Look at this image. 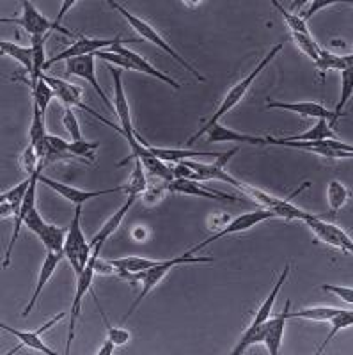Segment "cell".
<instances>
[{
    "mask_svg": "<svg viewBox=\"0 0 353 355\" xmlns=\"http://www.w3.org/2000/svg\"><path fill=\"white\" fill-rule=\"evenodd\" d=\"M212 261H213V258H197V256L190 254V252H185V254L178 256V258L165 259V261L157 263V265L151 266L149 270L141 272V274H132V279H135V281H141L142 283V290H141V293H139V297L133 300V304L130 306V309L125 313L123 320H128V316L132 315L137 307L141 306L142 300H144L146 297H148V295L151 293V291L155 290V288H157L162 281H164L165 275L173 270L174 266L187 265V263H212Z\"/></svg>",
    "mask_w": 353,
    "mask_h": 355,
    "instance_id": "obj_1",
    "label": "cell"
},
{
    "mask_svg": "<svg viewBox=\"0 0 353 355\" xmlns=\"http://www.w3.org/2000/svg\"><path fill=\"white\" fill-rule=\"evenodd\" d=\"M109 6H110V8L116 9V11L121 15V17L125 18V20L128 21V24L132 25L133 28H135L137 33H139V36H142L146 41L153 43V44H155V46H158V49H162L165 53H169V55L173 57L174 61H178V64H181V66H183V68L187 69V71L192 73L193 77H196L199 82H205L206 80V78L203 77L201 73L197 71V69L193 68L192 64H189V62H187L185 59H183V57H181L180 53L176 52V50H173V46H171V44H169L167 41L164 40V36H160V34H158L157 31H155V28H153L151 25L148 24V21L141 20V18H137L135 15H133V12H130L128 9H126L125 6H121L119 2H114V0H109Z\"/></svg>",
    "mask_w": 353,
    "mask_h": 355,
    "instance_id": "obj_2",
    "label": "cell"
},
{
    "mask_svg": "<svg viewBox=\"0 0 353 355\" xmlns=\"http://www.w3.org/2000/svg\"><path fill=\"white\" fill-rule=\"evenodd\" d=\"M80 218L82 206H76L75 217H73L71 224H69L68 227V234H66L64 243V258L69 261L76 277L82 274L84 266L87 265V261L91 259V256H93V247H91V243L85 240L84 233H82Z\"/></svg>",
    "mask_w": 353,
    "mask_h": 355,
    "instance_id": "obj_3",
    "label": "cell"
},
{
    "mask_svg": "<svg viewBox=\"0 0 353 355\" xmlns=\"http://www.w3.org/2000/svg\"><path fill=\"white\" fill-rule=\"evenodd\" d=\"M282 46H284V44H282V43L275 44V46H273V49L270 50V52L266 53L265 57H263V61H261L259 64H257L256 68H254L252 71L249 73V77H245L243 80L238 82V84L234 85V87L229 89V93L225 94L224 101H222V103H221V107H218V109H217V112L213 114V116L209 117L208 121H206L205 125H203L199 130H205V128H208V126L215 125V123L221 121V117H222V116H225V114H227L229 110L234 109V107H236L238 103H240V101H241V98H243L245 94H247V91H249V89H250V85H252V82L256 80L257 77H259V73L263 71V69H265L266 66H268L270 62L273 61V57H275L279 52H281Z\"/></svg>",
    "mask_w": 353,
    "mask_h": 355,
    "instance_id": "obj_4",
    "label": "cell"
},
{
    "mask_svg": "<svg viewBox=\"0 0 353 355\" xmlns=\"http://www.w3.org/2000/svg\"><path fill=\"white\" fill-rule=\"evenodd\" d=\"M0 21L4 24H18L25 33L31 34V37H43L49 36L53 31H59V33L66 34V36H71L68 28H64L62 25L57 24L55 20H49L46 17H43L40 11H37L36 6L28 0L21 2V17L20 18H2Z\"/></svg>",
    "mask_w": 353,
    "mask_h": 355,
    "instance_id": "obj_5",
    "label": "cell"
},
{
    "mask_svg": "<svg viewBox=\"0 0 353 355\" xmlns=\"http://www.w3.org/2000/svg\"><path fill=\"white\" fill-rule=\"evenodd\" d=\"M101 247L103 245L93 247V256H91V259L87 261V265L84 266L82 274L76 277V291L71 302V313H69L68 341H66V352H64L66 355L69 354V348H71L73 339H75V327H76V320H78V316H80L82 299L85 297V293L91 291V286H93V279H94V274H96V263H98V258H100Z\"/></svg>",
    "mask_w": 353,
    "mask_h": 355,
    "instance_id": "obj_6",
    "label": "cell"
},
{
    "mask_svg": "<svg viewBox=\"0 0 353 355\" xmlns=\"http://www.w3.org/2000/svg\"><path fill=\"white\" fill-rule=\"evenodd\" d=\"M137 41L135 37H130V40H125V37L116 36V37H85L80 36L75 43L69 46V49L62 50L60 53H57L55 57L49 59L46 64H44V69L50 68V66L57 64V62H62V61H69V59H75V57H82V55H96L98 52L101 50H107L114 44H119V43H133Z\"/></svg>",
    "mask_w": 353,
    "mask_h": 355,
    "instance_id": "obj_7",
    "label": "cell"
},
{
    "mask_svg": "<svg viewBox=\"0 0 353 355\" xmlns=\"http://www.w3.org/2000/svg\"><path fill=\"white\" fill-rule=\"evenodd\" d=\"M268 144L275 146H288V148H295V150L309 151V153H316L320 157L325 158H352L353 157V146L345 144V142L337 141V139H323V141H309V142H295V141H284V139L266 137Z\"/></svg>",
    "mask_w": 353,
    "mask_h": 355,
    "instance_id": "obj_8",
    "label": "cell"
},
{
    "mask_svg": "<svg viewBox=\"0 0 353 355\" xmlns=\"http://www.w3.org/2000/svg\"><path fill=\"white\" fill-rule=\"evenodd\" d=\"M41 77H43L44 80L49 82V85L53 89V93H55V96L59 98V100L62 101V103H64L66 107H78V109L85 110V112H87V114H91V116H94V117H96V119H100V121L103 123V125L110 126V128H114V130H116V132L123 133V130H121L119 125H116V123L109 121L107 117H103V116H101V114H98L94 109H91V107L85 105L84 101H82V89L80 87H76V85L69 84V82H66V80H60V78L49 77V75H44V73H41Z\"/></svg>",
    "mask_w": 353,
    "mask_h": 355,
    "instance_id": "obj_9",
    "label": "cell"
},
{
    "mask_svg": "<svg viewBox=\"0 0 353 355\" xmlns=\"http://www.w3.org/2000/svg\"><path fill=\"white\" fill-rule=\"evenodd\" d=\"M25 226L33 231V233L37 234V239L43 242V245L46 247V249L52 250V252L64 254V243L68 230H62V227H57L53 226V224L44 222L36 208L27 215V218H25Z\"/></svg>",
    "mask_w": 353,
    "mask_h": 355,
    "instance_id": "obj_10",
    "label": "cell"
},
{
    "mask_svg": "<svg viewBox=\"0 0 353 355\" xmlns=\"http://www.w3.org/2000/svg\"><path fill=\"white\" fill-rule=\"evenodd\" d=\"M275 217V214L270 210H265V208H259V210H254V211H249V214H243L240 215V217L233 218V220H229V224L225 227H222V230L217 231V234H213V236H209V239H206L205 242L197 243L193 249H190L189 252L190 254H196L197 250L205 249L206 245H209V243L217 242L218 239H224V236H227V234H233V233H241V231H249L252 230L254 226H257V224H261V222L268 220V218H273Z\"/></svg>",
    "mask_w": 353,
    "mask_h": 355,
    "instance_id": "obj_11",
    "label": "cell"
},
{
    "mask_svg": "<svg viewBox=\"0 0 353 355\" xmlns=\"http://www.w3.org/2000/svg\"><path fill=\"white\" fill-rule=\"evenodd\" d=\"M206 135V142L208 144H217V142H245V144H252V146H265L268 144L266 142V137H256V135H247V133H238L234 130L227 128V126L221 125V123H215V125L208 126L205 130H197L196 135L189 139L187 144L192 146L193 142H197V139Z\"/></svg>",
    "mask_w": 353,
    "mask_h": 355,
    "instance_id": "obj_12",
    "label": "cell"
},
{
    "mask_svg": "<svg viewBox=\"0 0 353 355\" xmlns=\"http://www.w3.org/2000/svg\"><path fill=\"white\" fill-rule=\"evenodd\" d=\"M94 57L96 55H82V57H75V59L66 61V75H68V77H78L87 80L89 84L94 87L98 96L101 98V101L107 105V109H114V103L110 101V98L107 96V93H105L103 87H101L100 82H98L96 78V64H94Z\"/></svg>",
    "mask_w": 353,
    "mask_h": 355,
    "instance_id": "obj_13",
    "label": "cell"
},
{
    "mask_svg": "<svg viewBox=\"0 0 353 355\" xmlns=\"http://www.w3.org/2000/svg\"><path fill=\"white\" fill-rule=\"evenodd\" d=\"M304 222L307 224V227L316 234V239H320L321 242L329 243V245L332 247H337V249H343L346 254H352L353 252V243L352 240H350V236L345 231L339 230L336 224L321 220L320 217H314V215H311V217Z\"/></svg>",
    "mask_w": 353,
    "mask_h": 355,
    "instance_id": "obj_14",
    "label": "cell"
},
{
    "mask_svg": "<svg viewBox=\"0 0 353 355\" xmlns=\"http://www.w3.org/2000/svg\"><path fill=\"white\" fill-rule=\"evenodd\" d=\"M40 182L43 183V185L50 187L53 192H57L59 196H62L64 199H68V201L75 206H84L89 199L100 198V196H105V194H112V192H125V187H114V189H107V190H93V192H91V190H80V189H76V187L55 182V180L43 176V174L40 176Z\"/></svg>",
    "mask_w": 353,
    "mask_h": 355,
    "instance_id": "obj_15",
    "label": "cell"
},
{
    "mask_svg": "<svg viewBox=\"0 0 353 355\" xmlns=\"http://www.w3.org/2000/svg\"><path fill=\"white\" fill-rule=\"evenodd\" d=\"M110 75H112V80H114V101H112L114 110H116L117 117H119L121 130H123V133H121V135H125V139L128 141V144H133V142L137 141L135 130H133L132 116H130L128 100H126L125 89H123L121 71L110 66Z\"/></svg>",
    "mask_w": 353,
    "mask_h": 355,
    "instance_id": "obj_16",
    "label": "cell"
},
{
    "mask_svg": "<svg viewBox=\"0 0 353 355\" xmlns=\"http://www.w3.org/2000/svg\"><path fill=\"white\" fill-rule=\"evenodd\" d=\"M167 189L171 192H180V194L187 196H197V198L213 199V201H231V202H243L236 196L221 194L217 190L206 189V187L199 185L196 180H189V178H174L173 182H167Z\"/></svg>",
    "mask_w": 353,
    "mask_h": 355,
    "instance_id": "obj_17",
    "label": "cell"
},
{
    "mask_svg": "<svg viewBox=\"0 0 353 355\" xmlns=\"http://www.w3.org/2000/svg\"><path fill=\"white\" fill-rule=\"evenodd\" d=\"M107 52L121 53V55L125 57L126 61L130 62V69H132V71H141V73H144V75H149V77L158 78V80L165 82V84H169L173 89H180L181 87V85L178 84L176 80H173V78L169 77V75H165V73H162L160 69L155 68V66H153L151 62L146 61L144 57H141V55H139V53L132 52V50H130V49L123 46V43L114 44V46L107 49Z\"/></svg>",
    "mask_w": 353,
    "mask_h": 355,
    "instance_id": "obj_18",
    "label": "cell"
},
{
    "mask_svg": "<svg viewBox=\"0 0 353 355\" xmlns=\"http://www.w3.org/2000/svg\"><path fill=\"white\" fill-rule=\"evenodd\" d=\"M266 109H281L288 110V112L300 114L304 117H314V119H325V121L336 123L334 119V112L323 107L316 101H297V103H288V101H272L266 103Z\"/></svg>",
    "mask_w": 353,
    "mask_h": 355,
    "instance_id": "obj_19",
    "label": "cell"
},
{
    "mask_svg": "<svg viewBox=\"0 0 353 355\" xmlns=\"http://www.w3.org/2000/svg\"><path fill=\"white\" fill-rule=\"evenodd\" d=\"M291 307V300H286L284 309L277 316H270L265 322V341L270 355H277L281 350L282 338H284L286 322H288V311Z\"/></svg>",
    "mask_w": 353,
    "mask_h": 355,
    "instance_id": "obj_20",
    "label": "cell"
},
{
    "mask_svg": "<svg viewBox=\"0 0 353 355\" xmlns=\"http://www.w3.org/2000/svg\"><path fill=\"white\" fill-rule=\"evenodd\" d=\"M64 258V254H60V252H52V250H49V254H46V258H44V263L41 265V270H40V275H37V283H36V290H34L33 297H31V300H28L27 307L24 309V313L21 315L27 316L31 311L36 307V302L37 299H40V295L43 293L44 286L49 284V281L52 279L53 272H55L57 265L60 263V259Z\"/></svg>",
    "mask_w": 353,
    "mask_h": 355,
    "instance_id": "obj_21",
    "label": "cell"
},
{
    "mask_svg": "<svg viewBox=\"0 0 353 355\" xmlns=\"http://www.w3.org/2000/svg\"><path fill=\"white\" fill-rule=\"evenodd\" d=\"M135 137L137 141L142 142V144L151 151L158 160L162 162H185V160H192L193 157H212V158H218L221 157V151L218 153H213V151H193V150H169V148H155V146H149L144 139L135 132Z\"/></svg>",
    "mask_w": 353,
    "mask_h": 355,
    "instance_id": "obj_22",
    "label": "cell"
},
{
    "mask_svg": "<svg viewBox=\"0 0 353 355\" xmlns=\"http://www.w3.org/2000/svg\"><path fill=\"white\" fill-rule=\"evenodd\" d=\"M135 199H137V196H128V199H126L125 205L121 206L119 210H117L116 214H114L112 217L109 218V220L105 222V226L101 227V230L98 231L96 234H94L93 240L89 242V243H91V247H94V245H105V242L109 240L110 234L116 233L117 227L121 226V222L125 220L126 214H128V211H130V208H132V205H133V202H135Z\"/></svg>",
    "mask_w": 353,
    "mask_h": 355,
    "instance_id": "obj_23",
    "label": "cell"
},
{
    "mask_svg": "<svg viewBox=\"0 0 353 355\" xmlns=\"http://www.w3.org/2000/svg\"><path fill=\"white\" fill-rule=\"evenodd\" d=\"M0 53L2 55L12 57L15 61L20 62L27 73L33 77L34 75V50L33 46H21V44L11 43V41H2L0 43Z\"/></svg>",
    "mask_w": 353,
    "mask_h": 355,
    "instance_id": "obj_24",
    "label": "cell"
},
{
    "mask_svg": "<svg viewBox=\"0 0 353 355\" xmlns=\"http://www.w3.org/2000/svg\"><path fill=\"white\" fill-rule=\"evenodd\" d=\"M288 274H289V265H286L284 268H282V274L279 275L277 283H275V286L272 288V291H270V295L265 299L263 306L259 307V311L256 313V316H254V320L250 325H261V323H265L266 320L272 316L273 304H275V300H277V295H279V291H281V288L284 286L286 279H288Z\"/></svg>",
    "mask_w": 353,
    "mask_h": 355,
    "instance_id": "obj_25",
    "label": "cell"
},
{
    "mask_svg": "<svg viewBox=\"0 0 353 355\" xmlns=\"http://www.w3.org/2000/svg\"><path fill=\"white\" fill-rule=\"evenodd\" d=\"M0 327H2V331H8L9 334L17 336V338L20 339V343L24 345V347L31 348V350L41 352V354H44V355H57V352L53 350V348H49L46 345L43 343L41 334L37 331H18V329L8 327L6 323H2Z\"/></svg>",
    "mask_w": 353,
    "mask_h": 355,
    "instance_id": "obj_26",
    "label": "cell"
},
{
    "mask_svg": "<svg viewBox=\"0 0 353 355\" xmlns=\"http://www.w3.org/2000/svg\"><path fill=\"white\" fill-rule=\"evenodd\" d=\"M352 62H353L352 53H348V55H336V53H330L327 52V50L321 49L320 57H318V61L314 62V64H316L318 69H320L321 77H325V73L329 71V69H339V71H343V69H350L352 68Z\"/></svg>",
    "mask_w": 353,
    "mask_h": 355,
    "instance_id": "obj_27",
    "label": "cell"
},
{
    "mask_svg": "<svg viewBox=\"0 0 353 355\" xmlns=\"http://www.w3.org/2000/svg\"><path fill=\"white\" fill-rule=\"evenodd\" d=\"M329 322H330V332H329V336H327V338L323 339V343H321L320 347H318V350H316L318 355L323 354V350H325V348H327V345H329L330 341H332V339L336 338L337 332L343 331V329L352 327V325H353V313H352V309H339L336 313V315H334L332 318L329 320Z\"/></svg>",
    "mask_w": 353,
    "mask_h": 355,
    "instance_id": "obj_28",
    "label": "cell"
},
{
    "mask_svg": "<svg viewBox=\"0 0 353 355\" xmlns=\"http://www.w3.org/2000/svg\"><path fill=\"white\" fill-rule=\"evenodd\" d=\"M323 139H336L334 130L329 126V121L325 119H318L316 125L307 132L300 133V135H288L284 141H295V142H309V141H323Z\"/></svg>",
    "mask_w": 353,
    "mask_h": 355,
    "instance_id": "obj_29",
    "label": "cell"
},
{
    "mask_svg": "<svg viewBox=\"0 0 353 355\" xmlns=\"http://www.w3.org/2000/svg\"><path fill=\"white\" fill-rule=\"evenodd\" d=\"M327 196H329V206H330V220H334L337 215V211L341 210L345 202L350 199V190L343 185L341 182L332 180L329 183V189H327Z\"/></svg>",
    "mask_w": 353,
    "mask_h": 355,
    "instance_id": "obj_30",
    "label": "cell"
},
{
    "mask_svg": "<svg viewBox=\"0 0 353 355\" xmlns=\"http://www.w3.org/2000/svg\"><path fill=\"white\" fill-rule=\"evenodd\" d=\"M337 307H307V309L300 311H288V320L302 318L311 320V322H329L334 315L337 313Z\"/></svg>",
    "mask_w": 353,
    "mask_h": 355,
    "instance_id": "obj_31",
    "label": "cell"
},
{
    "mask_svg": "<svg viewBox=\"0 0 353 355\" xmlns=\"http://www.w3.org/2000/svg\"><path fill=\"white\" fill-rule=\"evenodd\" d=\"M31 87H33V100L34 103H36L37 107H40L41 114H43L44 117H46V109H49L50 105V100L52 98H55V93H53V89L50 87L49 82L44 80L43 77L37 78L34 84H31Z\"/></svg>",
    "mask_w": 353,
    "mask_h": 355,
    "instance_id": "obj_32",
    "label": "cell"
},
{
    "mask_svg": "<svg viewBox=\"0 0 353 355\" xmlns=\"http://www.w3.org/2000/svg\"><path fill=\"white\" fill-rule=\"evenodd\" d=\"M135 160V166H133L132 178H130V183L125 185V192L128 196H139L142 192L148 190V178H146V169L142 166V162L137 157H132Z\"/></svg>",
    "mask_w": 353,
    "mask_h": 355,
    "instance_id": "obj_33",
    "label": "cell"
},
{
    "mask_svg": "<svg viewBox=\"0 0 353 355\" xmlns=\"http://www.w3.org/2000/svg\"><path fill=\"white\" fill-rule=\"evenodd\" d=\"M34 109H33V123H31V130H28V146H36L40 142H43L44 139L49 137V133H46V126H44V116L41 114L40 107L34 103Z\"/></svg>",
    "mask_w": 353,
    "mask_h": 355,
    "instance_id": "obj_34",
    "label": "cell"
},
{
    "mask_svg": "<svg viewBox=\"0 0 353 355\" xmlns=\"http://www.w3.org/2000/svg\"><path fill=\"white\" fill-rule=\"evenodd\" d=\"M352 91H353V78H352V68L350 69H343L341 71V98H339V101H337L336 109L332 110L334 112V119H339L343 114V110H345L346 103H348V100L352 98Z\"/></svg>",
    "mask_w": 353,
    "mask_h": 355,
    "instance_id": "obj_35",
    "label": "cell"
},
{
    "mask_svg": "<svg viewBox=\"0 0 353 355\" xmlns=\"http://www.w3.org/2000/svg\"><path fill=\"white\" fill-rule=\"evenodd\" d=\"M291 34H293V40L295 43L298 44V49L316 62L318 57H320L321 49H320V44L313 40V36H311V34H298V33H291Z\"/></svg>",
    "mask_w": 353,
    "mask_h": 355,
    "instance_id": "obj_36",
    "label": "cell"
},
{
    "mask_svg": "<svg viewBox=\"0 0 353 355\" xmlns=\"http://www.w3.org/2000/svg\"><path fill=\"white\" fill-rule=\"evenodd\" d=\"M100 148V142H87V141H71L69 142V155L75 157L87 158L89 162L94 160V151Z\"/></svg>",
    "mask_w": 353,
    "mask_h": 355,
    "instance_id": "obj_37",
    "label": "cell"
},
{
    "mask_svg": "<svg viewBox=\"0 0 353 355\" xmlns=\"http://www.w3.org/2000/svg\"><path fill=\"white\" fill-rule=\"evenodd\" d=\"M93 299L96 300L98 311H100L101 318H103L105 329H107V334H109V338L112 339V341H114V343H116V345H125V343H128V339H130V332H128V331H125V329H121V327H114L112 323H110L109 320H107V316H105L103 309H101L100 302H98V299H96V297H94V293H93Z\"/></svg>",
    "mask_w": 353,
    "mask_h": 355,
    "instance_id": "obj_38",
    "label": "cell"
},
{
    "mask_svg": "<svg viewBox=\"0 0 353 355\" xmlns=\"http://www.w3.org/2000/svg\"><path fill=\"white\" fill-rule=\"evenodd\" d=\"M272 4H273V8H277V11L281 12L282 17H284L286 24H288L289 28H291V33L309 34V31H307V24L302 20V17H298V15H291L289 11H286V9L282 8V4H279L277 0H272Z\"/></svg>",
    "mask_w": 353,
    "mask_h": 355,
    "instance_id": "obj_39",
    "label": "cell"
},
{
    "mask_svg": "<svg viewBox=\"0 0 353 355\" xmlns=\"http://www.w3.org/2000/svg\"><path fill=\"white\" fill-rule=\"evenodd\" d=\"M31 183H33V174H31V176H28L24 183H20V185L15 187V189L4 192V194L0 196V201L12 202V205L21 206V201H24V198H25V194H27V190H28V187H31Z\"/></svg>",
    "mask_w": 353,
    "mask_h": 355,
    "instance_id": "obj_40",
    "label": "cell"
},
{
    "mask_svg": "<svg viewBox=\"0 0 353 355\" xmlns=\"http://www.w3.org/2000/svg\"><path fill=\"white\" fill-rule=\"evenodd\" d=\"M62 123H64V128L68 130L71 141H82L80 126H78V117H76L75 112H73V107H66Z\"/></svg>",
    "mask_w": 353,
    "mask_h": 355,
    "instance_id": "obj_41",
    "label": "cell"
},
{
    "mask_svg": "<svg viewBox=\"0 0 353 355\" xmlns=\"http://www.w3.org/2000/svg\"><path fill=\"white\" fill-rule=\"evenodd\" d=\"M323 290L330 291V293L337 295L343 302L346 304H352L353 302V290L352 288H345V286H334V284H323Z\"/></svg>",
    "mask_w": 353,
    "mask_h": 355,
    "instance_id": "obj_42",
    "label": "cell"
},
{
    "mask_svg": "<svg viewBox=\"0 0 353 355\" xmlns=\"http://www.w3.org/2000/svg\"><path fill=\"white\" fill-rule=\"evenodd\" d=\"M336 2H337V0H314V2H311V8L304 12V17H302V20H304V21L309 20V18L314 17V15H316V12L320 11V9L327 8V6L336 4Z\"/></svg>",
    "mask_w": 353,
    "mask_h": 355,
    "instance_id": "obj_43",
    "label": "cell"
},
{
    "mask_svg": "<svg viewBox=\"0 0 353 355\" xmlns=\"http://www.w3.org/2000/svg\"><path fill=\"white\" fill-rule=\"evenodd\" d=\"M46 139H49V144L52 146L53 150L59 151V153H62V155H69V142L68 141L57 137V135H50V133Z\"/></svg>",
    "mask_w": 353,
    "mask_h": 355,
    "instance_id": "obj_44",
    "label": "cell"
},
{
    "mask_svg": "<svg viewBox=\"0 0 353 355\" xmlns=\"http://www.w3.org/2000/svg\"><path fill=\"white\" fill-rule=\"evenodd\" d=\"M18 211H20V206L12 205V202H2V205H0V217L2 218L9 217V215H15V217H17Z\"/></svg>",
    "mask_w": 353,
    "mask_h": 355,
    "instance_id": "obj_45",
    "label": "cell"
},
{
    "mask_svg": "<svg viewBox=\"0 0 353 355\" xmlns=\"http://www.w3.org/2000/svg\"><path fill=\"white\" fill-rule=\"evenodd\" d=\"M117 345L114 343L112 339H107V341H105L103 343V347L100 348V350H98V355H112L114 354V348H116Z\"/></svg>",
    "mask_w": 353,
    "mask_h": 355,
    "instance_id": "obj_46",
    "label": "cell"
}]
</instances>
